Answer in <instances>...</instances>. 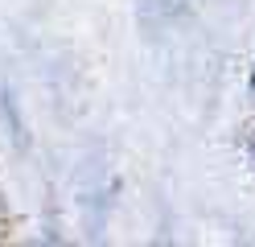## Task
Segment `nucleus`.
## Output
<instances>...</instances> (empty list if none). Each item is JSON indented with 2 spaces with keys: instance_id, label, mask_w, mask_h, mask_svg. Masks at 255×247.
I'll return each instance as SVG.
<instances>
[{
  "instance_id": "f257e3e1",
  "label": "nucleus",
  "mask_w": 255,
  "mask_h": 247,
  "mask_svg": "<svg viewBox=\"0 0 255 247\" xmlns=\"http://www.w3.org/2000/svg\"><path fill=\"white\" fill-rule=\"evenodd\" d=\"M247 157H251V161H255V128H251V132H247Z\"/></svg>"
},
{
  "instance_id": "f03ea898",
  "label": "nucleus",
  "mask_w": 255,
  "mask_h": 247,
  "mask_svg": "<svg viewBox=\"0 0 255 247\" xmlns=\"http://www.w3.org/2000/svg\"><path fill=\"white\" fill-rule=\"evenodd\" d=\"M247 87H251V95H255V66H251V78H247Z\"/></svg>"
}]
</instances>
